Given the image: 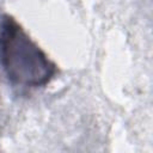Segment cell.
<instances>
[{"label":"cell","instance_id":"cell-1","mask_svg":"<svg viewBox=\"0 0 153 153\" xmlns=\"http://www.w3.org/2000/svg\"><path fill=\"white\" fill-rule=\"evenodd\" d=\"M0 66L12 85L25 88L44 87L57 73L56 63L8 14L0 22Z\"/></svg>","mask_w":153,"mask_h":153}]
</instances>
